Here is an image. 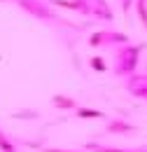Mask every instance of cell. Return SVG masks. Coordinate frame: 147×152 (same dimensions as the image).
<instances>
[{"label":"cell","mask_w":147,"mask_h":152,"mask_svg":"<svg viewBox=\"0 0 147 152\" xmlns=\"http://www.w3.org/2000/svg\"><path fill=\"white\" fill-rule=\"evenodd\" d=\"M54 105L56 108H75V101L68 96H54Z\"/></svg>","instance_id":"6da1fadb"},{"label":"cell","mask_w":147,"mask_h":152,"mask_svg":"<svg viewBox=\"0 0 147 152\" xmlns=\"http://www.w3.org/2000/svg\"><path fill=\"white\" fill-rule=\"evenodd\" d=\"M77 117H87V119H96V117H103L98 110H89V108H77Z\"/></svg>","instance_id":"7a4b0ae2"},{"label":"cell","mask_w":147,"mask_h":152,"mask_svg":"<svg viewBox=\"0 0 147 152\" xmlns=\"http://www.w3.org/2000/svg\"><path fill=\"white\" fill-rule=\"evenodd\" d=\"M0 148H2L5 152H14V145H12V143H9L5 136H0Z\"/></svg>","instance_id":"3957f363"},{"label":"cell","mask_w":147,"mask_h":152,"mask_svg":"<svg viewBox=\"0 0 147 152\" xmlns=\"http://www.w3.org/2000/svg\"><path fill=\"white\" fill-rule=\"evenodd\" d=\"M91 66L96 70H105V63H103V58H91Z\"/></svg>","instance_id":"277c9868"}]
</instances>
